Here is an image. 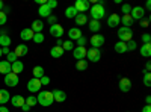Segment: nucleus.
I'll return each mask as SVG.
<instances>
[{
	"label": "nucleus",
	"instance_id": "f257e3e1",
	"mask_svg": "<svg viewBox=\"0 0 151 112\" xmlns=\"http://www.w3.org/2000/svg\"><path fill=\"white\" fill-rule=\"evenodd\" d=\"M89 14H91L92 20H97V21H100L106 15V9H104V2H103V0H100V2L94 3L89 8Z\"/></svg>",
	"mask_w": 151,
	"mask_h": 112
},
{
	"label": "nucleus",
	"instance_id": "f03ea898",
	"mask_svg": "<svg viewBox=\"0 0 151 112\" xmlns=\"http://www.w3.org/2000/svg\"><path fill=\"white\" fill-rule=\"evenodd\" d=\"M36 102L40 103L41 106H44V108L45 106H52L55 103L52 91H40L38 95H36Z\"/></svg>",
	"mask_w": 151,
	"mask_h": 112
},
{
	"label": "nucleus",
	"instance_id": "7ed1b4c3",
	"mask_svg": "<svg viewBox=\"0 0 151 112\" xmlns=\"http://www.w3.org/2000/svg\"><path fill=\"white\" fill-rule=\"evenodd\" d=\"M118 36H119V41L129 43L130 40H133V30H132V27H124V26H121V27L118 29Z\"/></svg>",
	"mask_w": 151,
	"mask_h": 112
},
{
	"label": "nucleus",
	"instance_id": "20e7f679",
	"mask_svg": "<svg viewBox=\"0 0 151 112\" xmlns=\"http://www.w3.org/2000/svg\"><path fill=\"white\" fill-rule=\"evenodd\" d=\"M89 43H91L92 48H100V47H103V46H104L106 40H104V36H103V35H100V33H94V35L91 36Z\"/></svg>",
	"mask_w": 151,
	"mask_h": 112
},
{
	"label": "nucleus",
	"instance_id": "39448f33",
	"mask_svg": "<svg viewBox=\"0 0 151 112\" xmlns=\"http://www.w3.org/2000/svg\"><path fill=\"white\" fill-rule=\"evenodd\" d=\"M100 58H101V52L100 48H88L86 50V59L91 62H98Z\"/></svg>",
	"mask_w": 151,
	"mask_h": 112
},
{
	"label": "nucleus",
	"instance_id": "423d86ee",
	"mask_svg": "<svg viewBox=\"0 0 151 112\" xmlns=\"http://www.w3.org/2000/svg\"><path fill=\"white\" fill-rule=\"evenodd\" d=\"M41 88H42V85H41L40 79H35V77H32V79L27 82V90H29V92H32V94H35V92H40V91H41Z\"/></svg>",
	"mask_w": 151,
	"mask_h": 112
},
{
	"label": "nucleus",
	"instance_id": "0eeeda50",
	"mask_svg": "<svg viewBox=\"0 0 151 112\" xmlns=\"http://www.w3.org/2000/svg\"><path fill=\"white\" fill-rule=\"evenodd\" d=\"M74 8L77 9L79 14H85L86 11H89L91 8V3L88 2V0H77V2L74 3Z\"/></svg>",
	"mask_w": 151,
	"mask_h": 112
},
{
	"label": "nucleus",
	"instance_id": "6e6552de",
	"mask_svg": "<svg viewBox=\"0 0 151 112\" xmlns=\"http://www.w3.org/2000/svg\"><path fill=\"white\" fill-rule=\"evenodd\" d=\"M144 15H145V9H144L142 6H134V8H132V11H130V17H132L133 20H142Z\"/></svg>",
	"mask_w": 151,
	"mask_h": 112
},
{
	"label": "nucleus",
	"instance_id": "1a4fd4ad",
	"mask_svg": "<svg viewBox=\"0 0 151 112\" xmlns=\"http://www.w3.org/2000/svg\"><path fill=\"white\" fill-rule=\"evenodd\" d=\"M50 35L55 36L56 40L60 38V36L64 35V27H62V24L56 23V24H53V26H50Z\"/></svg>",
	"mask_w": 151,
	"mask_h": 112
},
{
	"label": "nucleus",
	"instance_id": "9d476101",
	"mask_svg": "<svg viewBox=\"0 0 151 112\" xmlns=\"http://www.w3.org/2000/svg\"><path fill=\"white\" fill-rule=\"evenodd\" d=\"M86 50L88 48H85V47H74V50H73L74 59H77V61L86 59Z\"/></svg>",
	"mask_w": 151,
	"mask_h": 112
},
{
	"label": "nucleus",
	"instance_id": "9b49d317",
	"mask_svg": "<svg viewBox=\"0 0 151 112\" xmlns=\"http://www.w3.org/2000/svg\"><path fill=\"white\" fill-rule=\"evenodd\" d=\"M18 76L17 74H14V73H9V74H6L5 76V85H8V86H17L18 85Z\"/></svg>",
	"mask_w": 151,
	"mask_h": 112
},
{
	"label": "nucleus",
	"instance_id": "f8f14e48",
	"mask_svg": "<svg viewBox=\"0 0 151 112\" xmlns=\"http://www.w3.org/2000/svg\"><path fill=\"white\" fill-rule=\"evenodd\" d=\"M52 94H53V100L58 103H64L67 100V94L62 90H55V91H52Z\"/></svg>",
	"mask_w": 151,
	"mask_h": 112
},
{
	"label": "nucleus",
	"instance_id": "ddd939ff",
	"mask_svg": "<svg viewBox=\"0 0 151 112\" xmlns=\"http://www.w3.org/2000/svg\"><path fill=\"white\" fill-rule=\"evenodd\" d=\"M68 36H70V41H77L80 36H83L82 35V30H80V27H71V29H68Z\"/></svg>",
	"mask_w": 151,
	"mask_h": 112
},
{
	"label": "nucleus",
	"instance_id": "4468645a",
	"mask_svg": "<svg viewBox=\"0 0 151 112\" xmlns=\"http://www.w3.org/2000/svg\"><path fill=\"white\" fill-rule=\"evenodd\" d=\"M118 85H119V90H121L122 92H129V91L132 90V80H130L129 77H122Z\"/></svg>",
	"mask_w": 151,
	"mask_h": 112
},
{
	"label": "nucleus",
	"instance_id": "2eb2a0df",
	"mask_svg": "<svg viewBox=\"0 0 151 112\" xmlns=\"http://www.w3.org/2000/svg\"><path fill=\"white\" fill-rule=\"evenodd\" d=\"M121 23V17L118 14H110L107 18V26L109 27H118V24Z\"/></svg>",
	"mask_w": 151,
	"mask_h": 112
},
{
	"label": "nucleus",
	"instance_id": "dca6fc26",
	"mask_svg": "<svg viewBox=\"0 0 151 112\" xmlns=\"http://www.w3.org/2000/svg\"><path fill=\"white\" fill-rule=\"evenodd\" d=\"M11 103L14 108H21L24 103H26V98H24L23 95H12L11 97Z\"/></svg>",
	"mask_w": 151,
	"mask_h": 112
},
{
	"label": "nucleus",
	"instance_id": "f3484780",
	"mask_svg": "<svg viewBox=\"0 0 151 112\" xmlns=\"http://www.w3.org/2000/svg\"><path fill=\"white\" fill-rule=\"evenodd\" d=\"M30 29L33 30V33H42V29H44V23H42V20H33Z\"/></svg>",
	"mask_w": 151,
	"mask_h": 112
},
{
	"label": "nucleus",
	"instance_id": "a211bd4d",
	"mask_svg": "<svg viewBox=\"0 0 151 112\" xmlns=\"http://www.w3.org/2000/svg\"><path fill=\"white\" fill-rule=\"evenodd\" d=\"M23 70H24V65H23L21 61H15V62H12V64H11V71L14 73V74H17V76Z\"/></svg>",
	"mask_w": 151,
	"mask_h": 112
},
{
	"label": "nucleus",
	"instance_id": "6ab92c4d",
	"mask_svg": "<svg viewBox=\"0 0 151 112\" xmlns=\"http://www.w3.org/2000/svg\"><path fill=\"white\" fill-rule=\"evenodd\" d=\"M33 30L30 29V27H27V29H23L21 30V33H20V38L23 40V41H29V40H32L33 38Z\"/></svg>",
	"mask_w": 151,
	"mask_h": 112
},
{
	"label": "nucleus",
	"instance_id": "aec40b11",
	"mask_svg": "<svg viewBox=\"0 0 151 112\" xmlns=\"http://www.w3.org/2000/svg\"><path fill=\"white\" fill-rule=\"evenodd\" d=\"M27 52H29V47H27L26 44H20V46H17V47H15V50H14V53L17 55V58H18V56H26Z\"/></svg>",
	"mask_w": 151,
	"mask_h": 112
},
{
	"label": "nucleus",
	"instance_id": "412c9836",
	"mask_svg": "<svg viewBox=\"0 0 151 112\" xmlns=\"http://www.w3.org/2000/svg\"><path fill=\"white\" fill-rule=\"evenodd\" d=\"M38 14H40V17H45V18H48L50 15H52V9H50L47 5H41L40 9H38Z\"/></svg>",
	"mask_w": 151,
	"mask_h": 112
},
{
	"label": "nucleus",
	"instance_id": "4be33fe9",
	"mask_svg": "<svg viewBox=\"0 0 151 112\" xmlns=\"http://www.w3.org/2000/svg\"><path fill=\"white\" fill-rule=\"evenodd\" d=\"M0 73L5 74V76H6V74H9V73H12L11 71V64H9L8 61H0Z\"/></svg>",
	"mask_w": 151,
	"mask_h": 112
},
{
	"label": "nucleus",
	"instance_id": "5701e85b",
	"mask_svg": "<svg viewBox=\"0 0 151 112\" xmlns=\"http://www.w3.org/2000/svg\"><path fill=\"white\" fill-rule=\"evenodd\" d=\"M50 55H52V58H56V59H58V58H60L62 55H64V48L55 46V47L50 48Z\"/></svg>",
	"mask_w": 151,
	"mask_h": 112
},
{
	"label": "nucleus",
	"instance_id": "b1692460",
	"mask_svg": "<svg viewBox=\"0 0 151 112\" xmlns=\"http://www.w3.org/2000/svg\"><path fill=\"white\" fill-rule=\"evenodd\" d=\"M74 21H76V24H77L76 27H79V26H83V24L88 23V17H86V14H77L76 18H74Z\"/></svg>",
	"mask_w": 151,
	"mask_h": 112
},
{
	"label": "nucleus",
	"instance_id": "393cba45",
	"mask_svg": "<svg viewBox=\"0 0 151 112\" xmlns=\"http://www.w3.org/2000/svg\"><path fill=\"white\" fill-rule=\"evenodd\" d=\"M141 56L144 58H150L151 56V44H142V47L139 48Z\"/></svg>",
	"mask_w": 151,
	"mask_h": 112
},
{
	"label": "nucleus",
	"instance_id": "a878e982",
	"mask_svg": "<svg viewBox=\"0 0 151 112\" xmlns=\"http://www.w3.org/2000/svg\"><path fill=\"white\" fill-rule=\"evenodd\" d=\"M33 77L35 79H41L42 76H45V71H44V68L41 67V65H36V67H33Z\"/></svg>",
	"mask_w": 151,
	"mask_h": 112
},
{
	"label": "nucleus",
	"instance_id": "bb28decb",
	"mask_svg": "<svg viewBox=\"0 0 151 112\" xmlns=\"http://www.w3.org/2000/svg\"><path fill=\"white\" fill-rule=\"evenodd\" d=\"M9 98H11V95H9V91L8 90H0V105L3 106L5 103H8Z\"/></svg>",
	"mask_w": 151,
	"mask_h": 112
},
{
	"label": "nucleus",
	"instance_id": "cd10ccee",
	"mask_svg": "<svg viewBox=\"0 0 151 112\" xmlns=\"http://www.w3.org/2000/svg\"><path fill=\"white\" fill-rule=\"evenodd\" d=\"M133 21H134V20L130 17V14H127V15H122V17H121V23H122V26H124V27H132Z\"/></svg>",
	"mask_w": 151,
	"mask_h": 112
},
{
	"label": "nucleus",
	"instance_id": "c85d7f7f",
	"mask_svg": "<svg viewBox=\"0 0 151 112\" xmlns=\"http://www.w3.org/2000/svg\"><path fill=\"white\" fill-rule=\"evenodd\" d=\"M100 29H101V24H100V21H97V20H91V21H89V30H91L92 33H97Z\"/></svg>",
	"mask_w": 151,
	"mask_h": 112
},
{
	"label": "nucleus",
	"instance_id": "c756f323",
	"mask_svg": "<svg viewBox=\"0 0 151 112\" xmlns=\"http://www.w3.org/2000/svg\"><path fill=\"white\" fill-rule=\"evenodd\" d=\"M79 12H77V9H76L74 6H68L67 9H65V17L67 18H76V15H77Z\"/></svg>",
	"mask_w": 151,
	"mask_h": 112
},
{
	"label": "nucleus",
	"instance_id": "7c9ffc66",
	"mask_svg": "<svg viewBox=\"0 0 151 112\" xmlns=\"http://www.w3.org/2000/svg\"><path fill=\"white\" fill-rule=\"evenodd\" d=\"M9 46H11V38L6 33H2L0 35V47H9Z\"/></svg>",
	"mask_w": 151,
	"mask_h": 112
},
{
	"label": "nucleus",
	"instance_id": "2f4dec72",
	"mask_svg": "<svg viewBox=\"0 0 151 112\" xmlns=\"http://www.w3.org/2000/svg\"><path fill=\"white\" fill-rule=\"evenodd\" d=\"M115 52H116V53H125V52H127V47H125V43L118 41V43L115 44Z\"/></svg>",
	"mask_w": 151,
	"mask_h": 112
},
{
	"label": "nucleus",
	"instance_id": "473e14b6",
	"mask_svg": "<svg viewBox=\"0 0 151 112\" xmlns=\"http://www.w3.org/2000/svg\"><path fill=\"white\" fill-rule=\"evenodd\" d=\"M76 68H77L79 71H85V70L88 68V61H86V59L77 61V62H76Z\"/></svg>",
	"mask_w": 151,
	"mask_h": 112
},
{
	"label": "nucleus",
	"instance_id": "72a5a7b5",
	"mask_svg": "<svg viewBox=\"0 0 151 112\" xmlns=\"http://www.w3.org/2000/svg\"><path fill=\"white\" fill-rule=\"evenodd\" d=\"M62 48H64V52L65 50H74V43L73 41H70V40H67V41H64V44H62Z\"/></svg>",
	"mask_w": 151,
	"mask_h": 112
},
{
	"label": "nucleus",
	"instance_id": "f704fd0d",
	"mask_svg": "<svg viewBox=\"0 0 151 112\" xmlns=\"http://www.w3.org/2000/svg\"><path fill=\"white\" fill-rule=\"evenodd\" d=\"M125 47H127V52H133L137 48V44H136L134 40H130L129 43H125Z\"/></svg>",
	"mask_w": 151,
	"mask_h": 112
},
{
	"label": "nucleus",
	"instance_id": "c9c22d12",
	"mask_svg": "<svg viewBox=\"0 0 151 112\" xmlns=\"http://www.w3.org/2000/svg\"><path fill=\"white\" fill-rule=\"evenodd\" d=\"M144 85L151 86V73L150 71H144Z\"/></svg>",
	"mask_w": 151,
	"mask_h": 112
},
{
	"label": "nucleus",
	"instance_id": "e433bc0d",
	"mask_svg": "<svg viewBox=\"0 0 151 112\" xmlns=\"http://www.w3.org/2000/svg\"><path fill=\"white\" fill-rule=\"evenodd\" d=\"M36 103H38V102H36V97H35L33 94H32V95H29V97L26 98V105H27V106H30V108H33Z\"/></svg>",
	"mask_w": 151,
	"mask_h": 112
},
{
	"label": "nucleus",
	"instance_id": "4c0bfd02",
	"mask_svg": "<svg viewBox=\"0 0 151 112\" xmlns=\"http://www.w3.org/2000/svg\"><path fill=\"white\" fill-rule=\"evenodd\" d=\"M32 40H33V43H36V44H41V43L44 41V35H42V33H35Z\"/></svg>",
	"mask_w": 151,
	"mask_h": 112
},
{
	"label": "nucleus",
	"instance_id": "58836bf2",
	"mask_svg": "<svg viewBox=\"0 0 151 112\" xmlns=\"http://www.w3.org/2000/svg\"><path fill=\"white\" fill-rule=\"evenodd\" d=\"M130 11H132V6H130L129 3H122V6H121V12H122L124 15L130 14Z\"/></svg>",
	"mask_w": 151,
	"mask_h": 112
},
{
	"label": "nucleus",
	"instance_id": "ea45409f",
	"mask_svg": "<svg viewBox=\"0 0 151 112\" xmlns=\"http://www.w3.org/2000/svg\"><path fill=\"white\" fill-rule=\"evenodd\" d=\"M6 21H8V15L5 14L3 11H0V26H5Z\"/></svg>",
	"mask_w": 151,
	"mask_h": 112
},
{
	"label": "nucleus",
	"instance_id": "a19ab883",
	"mask_svg": "<svg viewBox=\"0 0 151 112\" xmlns=\"http://www.w3.org/2000/svg\"><path fill=\"white\" fill-rule=\"evenodd\" d=\"M6 58H8V62H9V64H12V62L17 61V55H15L14 52H9V53L6 55Z\"/></svg>",
	"mask_w": 151,
	"mask_h": 112
},
{
	"label": "nucleus",
	"instance_id": "79ce46f5",
	"mask_svg": "<svg viewBox=\"0 0 151 112\" xmlns=\"http://www.w3.org/2000/svg\"><path fill=\"white\" fill-rule=\"evenodd\" d=\"M86 43H88V40L85 38V36H80V38L77 40V47H85Z\"/></svg>",
	"mask_w": 151,
	"mask_h": 112
},
{
	"label": "nucleus",
	"instance_id": "37998d69",
	"mask_svg": "<svg viewBox=\"0 0 151 112\" xmlns=\"http://www.w3.org/2000/svg\"><path fill=\"white\" fill-rule=\"evenodd\" d=\"M142 41H144V44H151V35L150 33H144L142 35Z\"/></svg>",
	"mask_w": 151,
	"mask_h": 112
},
{
	"label": "nucleus",
	"instance_id": "c03bdc74",
	"mask_svg": "<svg viewBox=\"0 0 151 112\" xmlns=\"http://www.w3.org/2000/svg\"><path fill=\"white\" fill-rule=\"evenodd\" d=\"M50 9H55L56 6H58V2H56V0H47V3H45Z\"/></svg>",
	"mask_w": 151,
	"mask_h": 112
},
{
	"label": "nucleus",
	"instance_id": "a18cd8bd",
	"mask_svg": "<svg viewBox=\"0 0 151 112\" xmlns=\"http://www.w3.org/2000/svg\"><path fill=\"white\" fill-rule=\"evenodd\" d=\"M47 21H48L50 26H53V24H56V23H58V18H56L55 15H50V17L47 18Z\"/></svg>",
	"mask_w": 151,
	"mask_h": 112
},
{
	"label": "nucleus",
	"instance_id": "49530a36",
	"mask_svg": "<svg viewBox=\"0 0 151 112\" xmlns=\"http://www.w3.org/2000/svg\"><path fill=\"white\" fill-rule=\"evenodd\" d=\"M40 82H41V85H48V83H50V77H48V76H42V77L40 79Z\"/></svg>",
	"mask_w": 151,
	"mask_h": 112
},
{
	"label": "nucleus",
	"instance_id": "de8ad7c7",
	"mask_svg": "<svg viewBox=\"0 0 151 112\" xmlns=\"http://www.w3.org/2000/svg\"><path fill=\"white\" fill-rule=\"evenodd\" d=\"M148 23H150L148 18H142V20H141V26H142V27H148Z\"/></svg>",
	"mask_w": 151,
	"mask_h": 112
},
{
	"label": "nucleus",
	"instance_id": "09e8293b",
	"mask_svg": "<svg viewBox=\"0 0 151 112\" xmlns=\"http://www.w3.org/2000/svg\"><path fill=\"white\" fill-rule=\"evenodd\" d=\"M30 109H32V108H30V106H27V105H26V103H24V105H23V106H21V111H24V112H29V111H30Z\"/></svg>",
	"mask_w": 151,
	"mask_h": 112
},
{
	"label": "nucleus",
	"instance_id": "8fccbe9b",
	"mask_svg": "<svg viewBox=\"0 0 151 112\" xmlns=\"http://www.w3.org/2000/svg\"><path fill=\"white\" fill-rule=\"evenodd\" d=\"M142 112H151V106H150V105H145V106L142 108Z\"/></svg>",
	"mask_w": 151,
	"mask_h": 112
},
{
	"label": "nucleus",
	"instance_id": "3c124183",
	"mask_svg": "<svg viewBox=\"0 0 151 112\" xmlns=\"http://www.w3.org/2000/svg\"><path fill=\"white\" fill-rule=\"evenodd\" d=\"M9 53V47H2V55H8Z\"/></svg>",
	"mask_w": 151,
	"mask_h": 112
},
{
	"label": "nucleus",
	"instance_id": "603ef678",
	"mask_svg": "<svg viewBox=\"0 0 151 112\" xmlns=\"http://www.w3.org/2000/svg\"><path fill=\"white\" fill-rule=\"evenodd\" d=\"M62 44H64V41H62L60 38H58V40H56V46H58V47H62Z\"/></svg>",
	"mask_w": 151,
	"mask_h": 112
},
{
	"label": "nucleus",
	"instance_id": "864d4df0",
	"mask_svg": "<svg viewBox=\"0 0 151 112\" xmlns=\"http://www.w3.org/2000/svg\"><path fill=\"white\" fill-rule=\"evenodd\" d=\"M145 103L147 105H151V95H147L145 97Z\"/></svg>",
	"mask_w": 151,
	"mask_h": 112
},
{
	"label": "nucleus",
	"instance_id": "5fc2aeb1",
	"mask_svg": "<svg viewBox=\"0 0 151 112\" xmlns=\"http://www.w3.org/2000/svg\"><path fill=\"white\" fill-rule=\"evenodd\" d=\"M151 70V62H147L145 64V71H150Z\"/></svg>",
	"mask_w": 151,
	"mask_h": 112
},
{
	"label": "nucleus",
	"instance_id": "6e6d98bb",
	"mask_svg": "<svg viewBox=\"0 0 151 112\" xmlns=\"http://www.w3.org/2000/svg\"><path fill=\"white\" fill-rule=\"evenodd\" d=\"M0 112H9V109L6 106H0Z\"/></svg>",
	"mask_w": 151,
	"mask_h": 112
},
{
	"label": "nucleus",
	"instance_id": "4d7b16f0",
	"mask_svg": "<svg viewBox=\"0 0 151 112\" xmlns=\"http://www.w3.org/2000/svg\"><path fill=\"white\" fill-rule=\"evenodd\" d=\"M145 8H147L148 11L151 9V2H150V0H147V5H145Z\"/></svg>",
	"mask_w": 151,
	"mask_h": 112
},
{
	"label": "nucleus",
	"instance_id": "13d9d810",
	"mask_svg": "<svg viewBox=\"0 0 151 112\" xmlns=\"http://www.w3.org/2000/svg\"><path fill=\"white\" fill-rule=\"evenodd\" d=\"M5 8V5H3V2H2V0H0V11H2Z\"/></svg>",
	"mask_w": 151,
	"mask_h": 112
},
{
	"label": "nucleus",
	"instance_id": "bf43d9fd",
	"mask_svg": "<svg viewBox=\"0 0 151 112\" xmlns=\"http://www.w3.org/2000/svg\"><path fill=\"white\" fill-rule=\"evenodd\" d=\"M0 56H2V47H0Z\"/></svg>",
	"mask_w": 151,
	"mask_h": 112
},
{
	"label": "nucleus",
	"instance_id": "052dcab7",
	"mask_svg": "<svg viewBox=\"0 0 151 112\" xmlns=\"http://www.w3.org/2000/svg\"><path fill=\"white\" fill-rule=\"evenodd\" d=\"M0 35H2V33H0Z\"/></svg>",
	"mask_w": 151,
	"mask_h": 112
}]
</instances>
